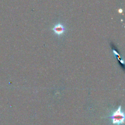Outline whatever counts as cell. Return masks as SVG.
Instances as JSON below:
<instances>
[{
  "label": "cell",
  "instance_id": "obj_2",
  "mask_svg": "<svg viewBox=\"0 0 125 125\" xmlns=\"http://www.w3.org/2000/svg\"><path fill=\"white\" fill-rule=\"evenodd\" d=\"M52 30L55 34L60 36L63 34L66 30V29L62 23H58L53 26Z\"/></svg>",
  "mask_w": 125,
  "mask_h": 125
},
{
  "label": "cell",
  "instance_id": "obj_1",
  "mask_svg": "<svg viewBox=\"0 0 125 125\" xmlns=\"http://www.w3.org/2000/svg\"><path fill=\"white\" fill-rule=\"evenodd\" d=\"M109 117L112 120V123L114 125H120L124 124L125 115L124 112L121 111V106L120 105Z\"/></svg>",
  "mask_w": 125,
  "mask_h": 125
}]
</instances>
